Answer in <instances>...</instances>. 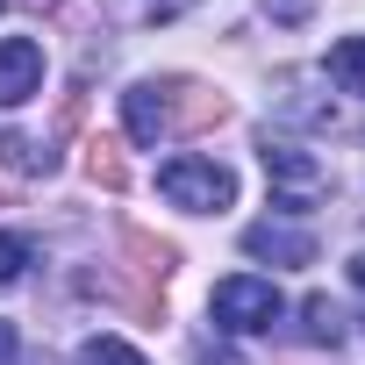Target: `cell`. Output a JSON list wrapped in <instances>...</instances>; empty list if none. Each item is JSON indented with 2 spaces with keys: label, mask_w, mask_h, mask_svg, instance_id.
<instances>
[{
  "label": "cell",
  "mask_w": 365,
  "mask_h": 365,
  "mask_svg": "<svg viewBox=\"0 0 365 365\" xmlns=\"http://www.w3.org/2000/svg\"><path fill=\"white\" fill-rule=\"evenodd\" d=\"M29 258H36V244H29L22 230H0V287H15V279L29 272Z\"/></svg>",
  "instance_id": "cell-11"
},
{
  "label": "cell",
  "mask_w": 365,
  "mask_h": 365,
  "mask_svg": "<svg viewBox=\"0 0 365 365\" xmlns=\"http://www.w3.org/2000/svg\"><path fill=\"white\" fill-rule=\"evenodd\" d=\"M79 365H150L136 344H122V336H86L79 344Z\"/></svg>",
  "instance_id": "cell-10"
},
{
  "label": "cell",
  "mask_w": 365,
  "mask_h": 365,
  "mask_svg": "<svg viewBox=\"0 0 365 365\" xmlns=\"http://www.w3.org/2000/svg\"><path fill=\"white\" fill-rule=\"evenodd\" d=\"M43 86V43L36 36H0V108H22Z\"/></svg>",
  "instance_id": "cell-5"
},
{
  "label": "cell",
  "mask_w": 365,
  "mask_h": 365,
  "mask_svg": "<svg viewBox=\"0 0 365 365\" xmlns=\"http://www.w3.org/2000/svg\"><path fill=\"white\" fill-rule=\"evenodd\" d=\"M301 336L336 351V344H344V308H336L329 294H308V301H301Z\"/></svg>",
  "instance_id": "cell-9"
},
{
  "label": "cell",
  "mask_w": 365,
  "mask_h": 365,
  "mask_svg": "<svg viewBox=\"0 0 365 365\" xmlns=\"http://www.w3.org/2000/svg\"><path fill=\"white\" fill-rule=\"evenodd\" d=\"M22 8H58V0H22Z\"/></svg>",
  "instance_id": "cell-16"
},
{
  "label": "cell",
  "mask_w": 365,
  "mask_h": 365,
  "mask_svg": "<svg viewBox=\"0 0 365 365\" xmlns=\"http://www.w3.org/2000/svg\"><path fill=\"white\" fill-rule=\"evenodd\" d=\"M351 287H358V294H365V251H358V258H351Z\"/></svg>",
  "instance_id": "cell-15"
},
{
  "label": "cell",
  "mask_w": 365,
  "mask_h": 365,
  "mask_svg": "<svg viewBox=\"0 0 365 365\" xmlns=\"http://www.w3.org/2000/svg\"><path fill=\"white\" fill-rule=\"evenodd\" d=\"M0 8H8V0H0Z\"/></svg>",
  "instance_id": "cell-17"
},
{
  "label": "cell",
  "mask_w": 365,
  "mask_h": 365,
  "mask_svg": "<svg viewBox=\"0 0 365 365\" xmlns=\"http://www.w3.org/2000/svg\"><path fill=\"white\" fill-rule=\"evenodd\" d=\"M208 315H215V329H230V336H258V329L279 322V287L258 279V272H237V279H222V287L208 294Z\"/></svg>",
  "instance_id": "cell-3"
},
{
  "label": "cell",
  "mask_w": 365,
  "mask_h": 365,
  "mask_svg": "<svg viewBox=\"0 0 365 365\" xmlns=\"http://www.w3.org/2000/svg\"><path fill=\"white\" fill-rule=\"evenodd\" d=\"M0 365H22V344H15V322H0Z\"/></svg>",
  "instance_id": "cell-14"
},
{
  "label": "cell",
  "mask_w": 365,
  "mask_h": 365,
  "mask_svg": "<svg viewBox=\"0 0 365 365\" xmlns=\"http://www.w3.org/2000/svg\"><path fill=\"white\" fill-rule=\"evenodd\" d=\"M258 158H265V179H272V194H279V215H308L329 194V158H315L308 143L265 129L258 136Z\"/></svg>",
  "instance_id": "cell-1"
},
{
  "label": "cell",
  "mask_w": 365,
  "mask_h": 365,
  "mask_svg": "<svg viewBox=\"0 0 365 365\" xmlns=\"http://www.w3.org/2000/svg\"><path fill=\"white\" fill-rule=\"evenodd\" d=\"M129 8H136V22H179L194 0H129Z\"/></svg>",
  "instance_id": "cell-13"
},
{
  "label": "cell",
  "mask_w": 365,
  "mask_h": 365,
  "mask_svg": "<svg viewBox=\"0 0 365 365\" xmlns=\"http://www.w3.org/2000/svg\"><path fill=\"white\" fill-rule=\"evenodd\" d=\"M158 194L172 201V208H187V215H222L230 201H237V172L222 165V158H165L158 165Z\"/></svg>",
  "instance_id": "cell-2"
},
{
  "label": "cell",
  "mask_w": 365,
  "mask_h": 365,
  "mask_svg": "<svg viewBox=\"0 0 365 365\" xmlns=\"http://www.w3.org/2000/svg\"><path fill=\"white\" fill-rule=\"evenodd\" d=\"M244 251H251V258H272V265H315V230L265 215V222L244 230Z\"/></svg>",
  "instance_id": "cell-4"
},
{
  "label": "cell",
  "mask_w": 365,
  "mask_h": 365,
  "mask_svg": "<svg viewBox=\"0 0 365 365\" xmlns=\"http://www.w3.org/2000/svg\"><path fill=\"white\" fill-rule=\"evenodd\" d=\"M122 122H129L136 143H158V136L172 129V101H165V86H158V79L129 86V93H122Z\"/></svg>",
  "instance_id": "cell-6"
},
{
  "label": "cell",
  "mask_w": 365,
  "mask_h": 365,
  "mask_svg": "<svg viewBox=\"0 0 365 365\" xmlns=\"http://www.w3.org/2000/svg\"><path fill=\"white\" fill-rule=\"evenodd\" d=\"M0 165H8L15 179H43V172H58V150H51L43 136H22V129H8V136H0Z\"/></svg>",
  "instance_id": "cell-7"
},
{
  "label": "cell",
  "mask_w": 365,
  "mask_h": 365,
  "mask_svg": "<svg viewBox=\"0 0 365 365\" xmlns=\"http://www.w3.org/2000/svg\"><path fill=\"white\" fill-rule=\"evenodd\" d=\"M322 72L336 79V93L365 101V36H344V43H329V65H322Z\"/></svg>",
  "instance_id": "cell-8"
},
{
  "label": "cell",
  "mask_w": 365,
  "mask_h": 365,
  "mask_svg": "<svg viewBox=\"0 0 365 365\" xmlns=\"http://www.w3.org/2000/svg\"><path fill=\"white\" fill-rule=\"evenodd\" d=\"M86 172L101 179V187H122V179H129V172H122V150H115L108 136H101V143H86Z\"/></svg>",
  "instance_id": "cell-12"
}]
</instances>
